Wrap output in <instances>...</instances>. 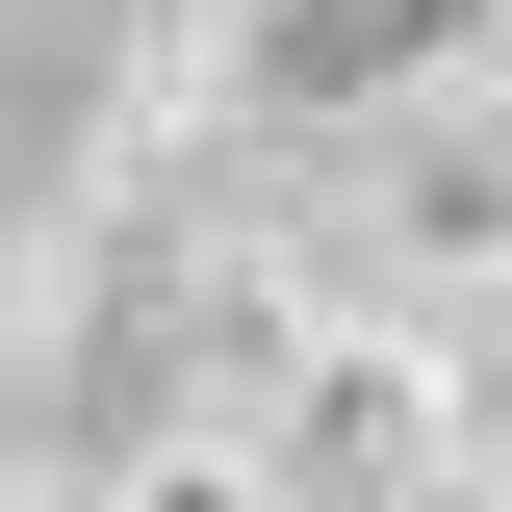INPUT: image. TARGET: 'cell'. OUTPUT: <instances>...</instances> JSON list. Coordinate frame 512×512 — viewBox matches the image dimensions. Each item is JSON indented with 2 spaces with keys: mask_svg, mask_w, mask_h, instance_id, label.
Listing matches in <instances>:
<instances>
[{
  "mask_svg": "<svg viewBox=\"0 0 512 512\" xmlns=\"http://www.w3.org/2000/svg\"><path fill=\"white\" fill-rule=\"evenodd\" d=\"M436 26H461V0H308V26H282V77L333 103V77H384V52H436Z\"/></svg>",
  "mask_w": 512,
  "mask_h": 512,
  "instance_id": "cell-1",
  "label": "cell"
}]
</instances>
